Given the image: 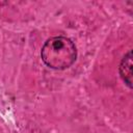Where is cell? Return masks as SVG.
I'll return each mask as SVG.
<instances>
[{"mask_svg": "<svg viewBox=\"0 0 133 133\" xmlns=\"http://www.w3.org/2000/svg\"><path fill=\"white\" fill-rule=\"evenodd\" d=\"M41 57L48 68L65 70L76 61L77 48L69 37L53 36L45 42L41 50Z\"/></svg>", "mask_w": 133, "mask_h": 133, "instance_id": "cell-1", "label": "cell"}, {"mask_svg": "<svg viewBox=\"0 0 133 133\" xmlns=\"http://www.w3.org/2000/svg\"><path fill=\"white\" fill-rule=\"evenodd\" d=\"M118 73L123 81L126 83V85L131 88L132 87V52L131 50L125 54L123 57L119 66H118Z\"/></svg>", "mask_w": 133, "mask_h": 133, "instance_id": "cell-2", "label": "cell"}]
</instances>
